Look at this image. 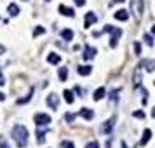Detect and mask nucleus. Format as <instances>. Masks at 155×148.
<instances>
[{"mask_svg":"<svg viewBox=\"0 0 155 148\" xmlns=\"http://www.w3.org/2000/svg\"><path fill=\"white\" fill-rule=\"evenodd\" d=\"M96 21H98L96 14H94V12H87V14H85V25H84V26L89 28V26H91L93 23H96Z\"/></svg>","mask_w":155,"mask_h":148,"instance_id":"1a4fd4ad","label":"nucleus"},{"mask_svg":"<svg viewBox=\"0 0 155 148\" xmlns=\"http://www.w3.org/2000/svg\"><path fill=\"white\" fill-rule=\"evenodd\" d=\"M47 105H49L52 110H56L59 106V98H58L56 94H49V96H47Z\"/></svg>","mask_w":155,"mask_h":148,"instance_id":"423d86ee","label":"nucleus"},{"mask_svg":"<svg viewBox=\"0 0 155 148\" xmlns=\"http://www.w3.org/2000/svg\"><path fill=\"white\" fill-rule=\"evenodd\" d=\"M61 145H63V148H75L73 147V143H70V141H63Z\"/></svg>","mask_w":155,"mask_h":148,"instance_id":"c756f323","label":"nucleus"},{"mask_svg":"<svg viewBox=\"0 0 155 148\" xmlns=\"http://www.w3.org/2000/svg\"><path fill=\"white\" fill-rule=\"evenodd\" d=\"M65 118H66V122H73V120H75V115H73V113H66Z\"/></svg>","mask_w":155,"mask_h":148,"instance_id":"cd10ccee","label":"nucleus"},{"mask_svg":"<svg viewBox=\"0 0 155 148\" xmlns=\"http://www.w3.org/2000/svg\"><path fill=\"white\" fill-rule=\"evenodd\" d=\"M85 148H99V143L98 141H91V143H87Z\"/></svg>","mask_w":155,"mask_h":148,"instance_id":"b1692460","label":"nucleus"},{"mask_svg":"<svg viewBox=\"0 0 155 148\" xmlns=\"http://www.w3.org/2000/svg\"><path fill=\"white\" fill-rule=\"evenodd\" d=\"M10 132H12V138H14L16 145H18L19 148H24L26 145H28V136H30V132H28V129L24 127V126L18 124V126L12 127Z\"/></svg>","mask_w":155,"mask_h":148,"instance_id":"f257e3e1","label":"nucleus"},{"mask_svg":"<svg viewBox=\"0 0 155 148\" xmlns=\"http://www.w3.org/2000/svg\"><path fill=\"white\" fill-rule=\"evenodd\" d=\"M45 134H47V131H40V129H39V132H37V141H39V143H44V141H45Z\"/></svg>","mask_w":155,"mask_h":148,"instance_id":"6ab92c4d","label":"nucleus"},{"mask_svg":"<svg viewBox=\"0 0 155 148\" xmlns=\"http://www.w3.org/2000/svg\"><path fill=\"white\" fill-rule=\"evenodd\" d=\"M0 148H9V145H7V141H5L4 136H0Z\"/></svg>","mask_w":155,"mask_h":148,"instance_id":"a878e982","label":"nucleus"},{"mask_svg":"<svg viewBox=\"0 0 155 148\" xmlns=\"http://www.w3.org/2000/svg\"><path fill=\"white\" fill-rule=\"evenodd\" d=\"M9 14L10 16H18V14H19V7H18V5H16V4H9Z\"/></svg>","mask_w":155,"mask_h":148,"instance_id":"2eb2a0df","label":"nucleus"},{"mask_svg":"<svg viewBox=\"0 0 155 148\" xmlns=\"http://www.w3.org/2000/svg\"><path fill=\"white\" fill-rule=\"evenodd\" d=\"M80 75H89L91 71H93V66H79V70H77Z\"/></svg>","mask_w":155,"mask_h":148,"instance_id":"f3484780","label":"nucleus"},{"mask_svg":"<svg viewBox=\"0 0 155 148\" xmlns=\"http://www.w3.org/2000/svg\"><path fill=\"white\" fill-rule=\"evenodd\" d=\"M96 52L98 51L94 49V47H89V45H85V49H84V59H93L94 56H96Z\"/></svg>","mask_w":155,"mask_h":148,"instance_id":"6e6552de","label":"nucleus"},{"mask_svg":"<svg viewBox=\"0 0 155 148\" xmlns=\"http://www.w3.org/2000/svg\"><path fill=\"white\" fill-rule=\"evenodd\" d=\"M145 42H146V45H154V40H152L150 35H145Z\"/></svg>","mask_w":155,"mask_h":148,"instance_id":"c85d7f7f","label":"nucleus"},{"mask_svg":"<svg viewBox=\"0 0 155 148\" xmlns=\"http://www.w3.org/2000/svg\"><path fill=\"white\" fill-rule=\"evenodd\" d=\"M4 99H5V96H4V94L0 92V101H4Z\"/></svg>","mask_w":155,"mask_h":148,"instance_id":"c9c22d12","label":"nucleus"},{"mask_svg":"<svg viewBox=\"0 0 155 148\" xmlns=\"http://www.w3.org/2000/svg\"><path fill=\"white\" fill-rule=\"evenodd\" d=\"M117 94H119V91H113V92H112V96H110V98H112V99H117Z\"/></svg>","mask_w":155,"mask_h":148,"instance_id":"7c9ffc66","label":"nucleus"},{"mask_svg":"<svg viewBox=\"0 0 155 148\" xmlns=\"http://www.w3.org/2000/svg\"><path fill=\"white\" fill-rule=\"evenodd\" d=\"M152 117H155V108H154V112H152Z\"/></svg>","mask_w":155,"mask_h":148,"instance_id":"4c0bfd02","label":"nucleus"},{"mask_svg":"<svg viewBox=\"0 0 155 148\" xmlns=\"http://www.w3.org/2000/svg\"><path fill=\"white\" fill-rule=\"evenodd\" d=\"M152 31H154V35H155V25H154V28H152Z\"/></svg>","mask_w":155,"mask_h":148,"instance_id":"58836bf2","label":"nucleus"},{"mask_svg":"<svg viewBox=\"0 0 155 148\" xmlns=\"http://www.w3.org/2000/svg\"><path fill=\"white\" fill-rule=\"evenodd\" d=\"M47 61H49L51 65H58V63L61 61V56H59V54H54V52H51V54L47 56Z\"/></svg>","mask_w":155,"mask_h":148,"instance_id":"f8f14e48","label":"nucleus"},{"mask_svg":"<svg viewBox=\"0 0 155 148\" xmlns=\"http://www.w3.org/2000/svg\"><path fill=\"white\" fill-rule=\"evenodd\" d=\"M24 2H26V0H24Z\"/></svg>","mask_w":155,"mask_h":148,"instance_id":"ea45409f","label":"nucleus"},{"mask_svg":"<svg viewBox=\"0 0 155 148\" xmlns=\"http://www.w3.org/2000/svg\"><path fill=\"white\" fill-rule=\"evenodd\" d=\"M133 115H134L136 118H145V112H141V110H138V112H134Z\"/></svg>","mask_w":155,"mask_h":148,"instance_id":"393cba45","label":"nucleus"},{"mask_svg":"<svg viewBox=\"0 0 155 148\" xmlns=\"http://www.w3.org/2000/svg\"><path fill=\"white\" fill-rule=\"evenodd\" d=\"M2 52H5V47H4V45H0V54H2Z\"/></svg>","mask_w":155,"mask_h":148,"instance_id":"f704fd0d","label":"nucleus"},{"mask_svg":"<svg viewBox=\"0 0 155 148\" xmlns=\"http://www.w3.org/2000/svg\"><path fill=\"white\" fill-rule=\"evenodd\" d=\"M75 92H77V94H84V92H82V89H80V87H75Z\"/></svg>","mask_w":155,"mask_h":148,"instance_id":"72a5a7b5","label":"nucleus"},{"mask_svg":"<svg viewBox=\"0 0 155 148\" xmlns=\"http://www.w3.org/2000/svg\"><path fill=\"white\" fill-rule=\"evenodd\" d=\"M42 33H45V28H44V26H37L35 31H33V37H39V35H42Z\"/></svg>","mask_w":155,"mask_h":148,"instance_id":"5701e85b","label":"nucleus"},{"mask_svg":"<svg viewBox=\"0 0 155 148\" xmlns=\"http://www.w3.org/2000/svg\"><path fill=\"white\" fill-rule=\"evenodd\" d=\"M105 94H106L105 87L96 89V92H94V101H99V99H103V98H105Z\"/></svg>","mask_w":155,"mask_h":148,"instance_id":"ddd939ff","label":"nucleus"},{"mask_svg":"<svg viewBox=\"0 0 155 148\" xmlns=\"http://www.w3.org/2000/svg\"><path fill=\"white\" fill-rule=\"evenodd\" d=\"M31 94H33V89H30V92H28V96H24V98L18 99V105H23V103H26V101H30V99H31Z\"/></svg>","mask_w":155,"mask_h":148,"instance_id":"4be33fe9","label":"nucleus"},{"mask_svg":"<svg viewBox=\"0 0 155 148\" xmlns=\"http://www.w3.org/2000/svg\"><path fill=\"white\" fill-rule=\"evenodd\" d=\"M66 77H68V70L65 68V66H63V68H59V80H61V82H65V80H66Z\"/></svg>","mask_w":155,"mask_h":148,"instance_id":"412c9836","label":"nucleus"},{"mask_svg":"<svg viewBox=\"0 0 155 148\" xmlns=\"http://www.w3.org/2000/svg\"><path fill=\"white\" fill-rule=\"evenodd\" d=\"M113 18L115 19H119V21H127L129 19V12H127L125 9H120V10H117V12L113 14Z\"/></svg>","mask_w":155,"mask_h":148,"instance_id":"0eeeda50","label":"nucleus"},{"mask_svg":"<svg viewBox=\"0 0 155 148\" xmlns=\"http://www.w3.org/2000/svg\"><path fill=\"white\" fill-rule=\"evenodd\" d=\"M141 66H146V70H148V71H154V66H155V61H143V63H141Z\"/></svg>","mask_w":155,"mask_h":148,"instance_id":"aec40b11","label":"nucleus"},{"mask_svg":"<svg viewBox=\"0 0 155 148\" xmlns=\"http://www.w3.org/2000/svg\"><path fill=\"white\" fill-rule=\"evenodd\" d=\"M134 52L139 56L141 54V45H139V42H134Z\"/></svg>","mask_w":155,"mask_h":148,"instance_id":"bb28decb","label":"nucleus"},{"mask_svg":"<svg viewBox=\"0 0 155 148\" xmlns=\"http://www.w3.org/2000/svg\"><path fill=\"white\" fill-rule=\"evenodd\" d=\"M115 122H117V117L108 118L103 126H101V132H103V134H110V132H112V129H113V126H115Z\"/></svg>","mask_w":155,"mask_h":148,"instance_id":"20e7f679","label":"nucleus"},{"mask_svg":"<svg viewBox=\"0 0 155 148\" xmlns=\"http://www.w3.org/2000/svg\"><path fill=\"white\" fill-rule=\"evenodd\" d=\"M150 136H152V131H150V129H145L143 138H141V145H146V143L150 141Z\"/></svg>","mask_w":155,"mask_h":148,"instance_id":"dca6fc26","label":"nucleus"},{"mask_svg":"<svg viewBox=\"0 0 155 148\" xmlns=\"http://www.w3.org/2000/svg\"><path fill=\"white\" fill-rule=\"evenodd\" d=\"M75 4H77V5H84V4H85V0H75Z\"/></svg>","mask_w":155,"mask_h":148,"instance_id":"473e14b6","label":"nucleus"},{"mask_svg":"<svg viewBox=\"0 0 155 148\" xmlns=\"http://www.w3.org/2000/svg\"><path fill=\"white\" fill-rule=\"evenodd\" d=\"M79 115L82 118H85V120H91V118L94 117V112L91 108H82L80 112H79Z\"/></svg>","mask_w":155,"mask_h":148,"instance_id":"9d476101","label":"nucleus"},{"mask_svg":"<svg viewBox=\"0 0 155 148\" xmlns=\"http://www.w3.org/2000/svg\"><path fill=\"white\" fill-rule=\"evenodd\" d=\"M4 84H5V79H4V75L0 73V86H4Z\"/></svg>","mask_w":155,"mask_h":148,"instance_id":"2f4dec72","label":"nucleus"},{"mask_svg":"<svg viewBox=\"0 0 155 148\" xmlns=\"http://www.w3.org/2000/svg\"><path fill=\"white\" fill-rule=\"evenodd\" d=\"M120 147H122V148H127V145H125L124 141H122V143H120Z\"/></svg>","mask_w":155,"mask_h":148,"instance_id":"e433bc0d","label":"nucleus"},{"mask_svg":"<svg viewBox=\"0 0 155 148\" xmlns=\"http://www.w3.org/2000/svg\"><path fill=\"white\" fill-rule=\"evenodd\" d=\"M61 37L65 40H72L73 39V31H72V30H63V31H61Z\"/></svg>","mask_w":155,"mask_h":148,"instance_id":"a211bd4d","label":"nucleus"},{"mask_svg":"<svg viewBox=\"0 0 155 148\" xmlns=\"http://www.w3.org/2000/svg\"><path fill=\"white\" fill-rule=\"evenodd\" d=\"M131 10L134 12L136 19H139L143 12V0H131Z\"/></svg>","mask_w":155,"mask_h":148,"instance_id":"f03ea898","label":"nucleus"},{"mask_svg":"<svg viewBox=\"0 0 155 148\" xmlns=\"http://www.w3.org/2000/svg\"><path fill=\"white\" fill-rule=\"evenodd\" d=\"M59 12H61L63 16H66V18H73L75 16V10L66 7V5H59Z\"/></svg>","mask_w":155,"mask_h":148,"instance_id":"9b49d317","label":"nucleus"},{"mask_svg":"<svg viewBox=\"0 0 155 148\" xmlns=\"http://www.w3.org/2000/svg\"><path fill=\"white\" fill-rule=\"evenodd\" d=\"M122 35V30L120 28H112V37H110V47H117V42Z\"/></svg>","mask_w":155,"mask_h":148,"instance_id":"39448f33","label":"nucleus"},{"mask_svg":"<svg viewBox=\"0 0 155 148\" xmlns=\"http://www.w3.org/2000/svg\"><path fill=\"white\" fill-rule=\"evenodd\" d=\"M33 120H35V124H37L39 127H42V126H47V124H51V117H49L47 113H37V115L33 117Z\"/></svg>","mask_w":155,"mask_h":148,"instance_id":"7ed1b4c3","label":"nucleus"},{"mask_svg":"<svg viewBox=\"0 0 155 148\" xmlns=\"http://www.w3.org/2000/svg\"><path fill=\"white\" fill-rule=\"evenodd\" d=\"M154 84H155V82H154Z\"/></svg>","mask_w":155,"mask_h":148,"instance_id":"a19ab883","label":"nucleus"},{"mask_svg":"<svg viewBox=\"0 0 155 148\" xmlns=\"http://www.w3.org/2000/svg\"><path fill=\"white\" fill-rule=\"evenodd\" d=\"M63 96H65V101H66V103H70V105H72L73 99H75V98H73V92H72V91H68V89L63 92Z\"/></svg>","mask_w":155,"mask_h":148,"instance_id":"4468645a","label":"nucleus"}]
</instances>
